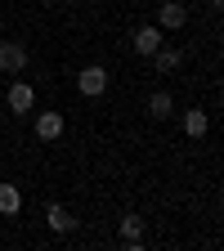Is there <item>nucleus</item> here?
<instances>
[{"mask_svg": "<svg viewBox=\"0 0 224 251\" xmlns=\"http://www.w3.org/2000/svg\"><path fill=\"white\" fill-rule=\"evenodd\" d=\"M108 68H99V63H90V68H81V76H76V90L85 94V99H99V94L108 90Z\"/></svg>", "mask_w": 224, "mask_h": 251, "instance_id": "obj_1", "label": "nucleus"}, {"mask_svg": "<svg viewBox=\"0 0 224 251\" xmlns=\"http://www.w3.org/2000/svg\"><path fill=\"white\" fill-rule=\"evenodd\" d=\"M23 68H27V45L23 41H0V72L18 76Z\"/></svg>", "mask_w": 224, "mask_h": 251, "instance_id": "obj_2", "label": "nucleus"}, {"mask_svg": "<svg viewBox=\"0 0 224 251\" xmlns=\"http://www.w3.org/2000/svg\"><path fill=\"white\" fill-rule=\"evenodd\" d=\"M130 45H135V54H144V58H152V50L162 45V27L157 23H144L135 36H130Z\"/></svg>", "mask_w": 224, "mask_h": 251, "instance_id": "obj_3", "label": "nucleus"}, {"mask_svg": "<svg viewBox=\"0 0 224 251\" xmlns=\"http://www.w3.org/2000/svg\"><path fill=\"white\" fill-rule=\"evenodd\" d=\"M184 23H188V9L179 5V0H166V5L157 9V27H162V31H179Z\"/></svg>", "mask_w": 224, "mask_h": 251, "instance_id": "obj_4", "label": "nucleus"}, {"mask_svg": "<svg viewBox=\"0 0 224 251\" xmlns=\"http://www.w3.org/2000/svg\"><path fill=\"white\" fill-rule=\"evenodd\" d=\"M45 225H50L54 233H72V229L81 225V220H76V215H72L68 206H58V202H50V206H45Z\"/></svg>", "mask_w": 224, "mask_h": 251, "instance_id": "obj_5", "label": "nucleus"}, {"mask_svg": "<svg viewBox=\"0 0 224 251\" xmlns=\"http://www.w3.org/2000/svg\"><path fill=\"white\" fill-rule=\"evenodd\" d=\"M5 99H9V108H14L18 117H23V112H31V108H36V90H31L27 81H14Z\"/></svg>", "mask_w": 224, "mask_h": 251, "instance_id": "obj_6", "label": "nucleus"}, {"mask_svg": "<svg viewBox=\"0 0 224 251\" xmlns=\"http://www.w3.org/2000/svg\"><path fill=\"white\" fill-rule=\"evenodd\" d=\"M58 135H63V112H36V139L54 144Z\"/></svg>", "mask_w": 224, "mask_h": 251, "instance_id": "obj_7", "label": "nucleus"}, {"mask_svg": "<svg viewBox=\"0 0 224 251\" xmlns=\"http://www.w3.org/2000/svg\"><path fill=\"white\" fill-rule=\"evenodd\" d=\"M117 233H121V242L130 247V251H139V247H144V220H139V215H125Z\"/></svg>", "mask_w": 224, "mask_h": 251, "instance_id": "obj_8", "label": "nucleus"}, {"mask_svg": "<svg viewBox=\"0 0 224 251\" xmlns=\"http://www.w3.org/2000/svg\"><path fill=\"white\" fill-rule=\"evenodd\" d=\"M206 126H211V117H206L202 108H188V112H184V135H188V139H202Z\"/></svg>", "mask_w": 224, "mask_h": 251, "instance_id": "obj_9", "label": "nucleus"}, {"mask_svg": "<svg viewBox=\"0 0 224 251\" xmlns=\"http://www.w3.org/2000/svg\"><path fill=\"white\" fill-rule=\"evenodd\" d=\"M152 63H157V72H175L179 63H184V54L171 50V45H157V50H152Z\"/></svg>", "mask_w": 224, "mask_h": 251, "instance_id": "obj_10", "label": "nucleus"}, {"mask_svg": "<svg viewBox=\"0 0 224 251\" xmlns=\"http://www.w3.org/2000/svg\"><path fill=\"white\" fill-rule=\"evenodd\" d=\"M23 211V193L18 184H0V215H18Z\"/></svg>", "mask_w": 224, "mask_h": 251, "instance_id": "obj_11", "label": "nucleus"}, {"mask_svg": "<svg viewBox=\"0 0 224 251\" xmlns=\"http://www.w3.org/2000/svg\"><path fill=\"white\" fill-rule=\"evenodd\" d=\"M148 112H152L157 121H166V117L175 112V99H171L166 90H157V94H148Z\"/></svg>", "mask_w": 224, "mask_h": 251, "instance_id": "obj_12", "label": "nucleus"}, {"mask_svg": "<svg viewBox=\"0 0 224 251\" xmlns=\"http://www.w3.org/2000/svg\"><path fill=\"white\" fill-rule=\"evenodd\" d=\"M206 5H224V0H206Z\"/></svg>", "mask_w": 224, "mask_h": 251, "instance_id": "obj_13", "label": "nucleus"}, {"mask_svg": "<svg viewBox=\"0 0 224 251\" xmlns=\"http://www.w3.org/2000/svg\"><path fill=\"white\" fill-rule=\"evenodd\" d=\"M0 162H5V148H0Z\"/></svg>", "mask_w": 224, "mask_h": 251, "instance_id": "obj_14", "label": "nucleus"}]
</instances>
